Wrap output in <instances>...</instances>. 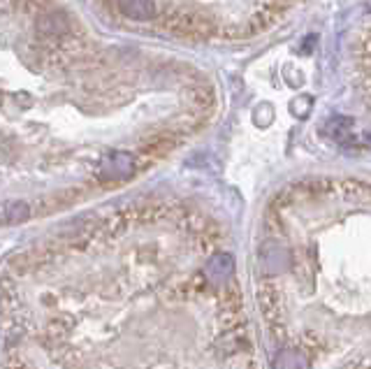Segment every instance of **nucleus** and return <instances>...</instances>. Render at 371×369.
Wrapping results in <instances>:
<instances>
[{
    "label": "nucleus",
    "instance_id": "obj_1",
    "mask_svg": "<svg viewBox=\"0 0 371 369\" xmlns=\"http://www.w3.org/2000/svg\"><path fill=\"white\" fill-rule=\"evenodd\" d=\"M0 281L5 369H260L232 253L170 279Z\"/></svg>",
    "mask_w": 371,
    "mask_h": 369
},
{
    "label": "nucleus",
    "instance_id": "obj_2",
    "mask_svg": "<svg viewBox=\"0 0 371 369\" xmlns=\"http://www.w3.org/2000/svg\"><path fill=\"white\" fill-rule=\"evenodd\" d=\"M258 304L272 369H371V183L311 179L274 200Z\"/></svg>",
    "mask_w": 371,
    "mask_h": 369
},
{
    "label": "nucleus",
    "instance_id": "obj_3",
    "mask_svg": "<svg viewBox=\"0 0 371 369\" xmlns=\"http://www.w3.org/2000/svg\"><path fill=\"white\" fill-rule=\"evenodd\" d=\"M172 33L177 35H186V37H207L211 33H216L214 21L202 14V12H193V10H177L172 12L165 21Z\"/></svg>",
    "mask_w": 371,
    "mask_h": 369
},
{
    "label": "nucleus",
    "instance_id": "obj_4",
    "mask_svg": "<svg viewBox=\"0 0 371 369\" xmlns=\"http://www.w3.org/2000/svg\"><path fill=\"white\" fill-rule=\"evenodd\" d=\"M355 66H357L355 72H357V81H360V88L364 98H367V103L371 105V26L357 40Z\"/></svg>",
    "mask_w": 371,
    "mask_h": 369
},
{
    "label": "nucleus",
    "instance_id": "obj_5",
    "mask_svg": "<svg viewBox=\"0 0 371 369\" xmlns=\"http://www.w3.org/2000/svg\"><path fill=\"white\" fill-rule=\"evenodd\" d=\"M132 172H135V158L130 154H123V151H114V154H110L102 161V174L107 179L121 181L132 177Z\"/></svg>",
    "mask_w": 371,
    "mask_h": 369
},
{
    "label": "nucleus",
    "instance_id": "obj_6",
    "mask_svg": "<svg viewBox=\"0 0 371 369\" xmlns=\"http://www.w3.org/2000/svg\"><path fill=\"white\" fill-rule=\"evenodd\" d=\"M30 219V207L21 200H10L0 205V223L3 226H19Z\"/></svg>",
    "mask_w": 371,
    "mask_h": 369
},
{
    "label": "nucleus",
    "instance_id": "obj_7",
    "mask_svg": "<svg viewBox=\"0 0 371 369\" xmlns=\"http://www.w3.org/2000/svg\"><path fill=\"white\" fill-rule=\"evenodd\" d=\"M119 10L128 19H135V21H149V19L156 17L153 0H119Z\"/></svg>",
    "mask_w": 371,
    "mask_h": 369
}]
</instances>
